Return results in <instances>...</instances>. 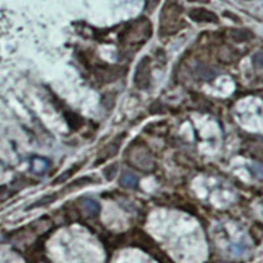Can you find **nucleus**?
Segmentation results:
<instances>
[{"mask_svg": "<svg viewBox=\"0 0 263 263\" xmlns=\"http://www.w3.org/2000/svg\"><path fill=\"white\" fill-rule=\"evenodd\" d=\"M150 36L151 22L149 19L140 18L130 24L124 35H120V41L124 40L128 43H145V41L150 39Z\"/></svg>", "mask_w": 263, "mask_h": 263, "instance_id": "obj_2", "label": "nucleus"}, {"mask_svg": "<svg viewBox=\"0 0 263 263\" xmlns=\"http://www.w3.org/2000/svg\"><path fill=\"white\" fill-rule=\"evenodd\" d=\"M151 81H153L151 60L149 56H145L142 60L140 61V63H138L137 67H136V71H134V86L137 87L138 90H149L151 87Z\"/></svg>", "mask_w": 263, "mask_h": 263, "instance_id": "obj_3", "label": "nucleus"}, {"mask_svg": "<svg viewBox=\"0 0 263 263\" xmlns=\"http://www.w3.org/2000/svg\"><path fill=\"white\" fill-rule=\"evenodd\" d=\"M254 63L259 67H263V53H258L257 56L254 57Z\"/></svg>", "mask_w": 263, "mask_h": 263, "instance_id": "obj_16", "label": "nucleus"}, {"mask_svg": "<svg viewBox=\"0 0 263 263\" xmlns=\"http://www.w3.org/2000/svg\"><path fill=\"white\" fill-rule=\"evenodd\" d=\"M86 163V161H83V162H78V163H75L71 166V168H69V170H66V171H63V173L61 174L60 177H57L56 181H53V185H58V184H62V183H65L66 181H69V179H71V178L75 175V174L78 173L79 170L83 167V164Z\"/></svg>", "mask_w": 263, "mask_h": 263, "instance_id": "obj_6", "label": "nucleus"}, {"mask_svg": "<svg viewBox=\"0 0 263 263\" xmlns=\"http://www.w3.org/2000/svg\"><path fill=\"white\" fill-rule=\"evenodd\" d=\"M188 18L194 22H207V24H217L219 16L215 12L205 8H192L188 12Z\"/></svg>", "mask_w": 263, "mask_h": 263, "instance_id": "obj_5", "label": "nucleus"}, {"mask_svg": "<svg viewBox=\"0 0 263 263\" xmlns=\"http://www.w3.org/2000/svg\"><path fill=\"white\" fill-rule=\"evenodd\" d=\"M196 74H198V77H200V78L204 79V81H212V79L216 77L215 70L204 65L198 66V69H196Z\"/></svg>", "mask_w": 263, "mask_h": 263, "instance_id": "obj_11", "label": "nucleus"}, {"mask_svg": "<svg viewBox=\"0 0 263 263\" xmlns=\"http://www.w3.org/2000/svg\"><path fill=\"white\" fill-rule=\"evenodd\" d=\"M125 136H126V133L119 134L115 140H112V142L108 143L107 146L104 147L103 150L100 151L99 154H98V160H96V162H95L96 166L100 163H103V162H105V161L109 160V158H112V157L116 156L117 153H119V150H120L121 143H122V141H124Z\"/></svg>", "mask_w": 263, "mask_h": 263, "instance_id": "obj_4", "label": "nucleus"}, {"mask_svg": "<svg viewBox=\"0 0 263 263\" xmlns=\"http://www.w3.org/2000/svg\"><path fill=\"white\" fill-rule=\"evenodd\" d=\"M138 178L133 173L125 171L120 178V184L126 188H137L138 187Z\"/></svg>", "mask_w": 263, "mask_h": 263, "instance_id": "obj_9", "label": "nucleus"}, {"mask_svg": "<svg viewBox=\"0 0 263 263\" xmlns=\"http://www.w3.org/2000/svg\"><path fill=\"white\" fill-rule=\"evenodd\" d=\"M229 36L234 42H246L254 37L253 32L249 29H230Z\"/></svg>", "mask_w": 263, "mask_h": 263, "instance_id": "obj_8", "label": "nucleus"}, {"mask_svg": "<svg viewBox=\"0 0 263 263\" xmlns=\"http://www.w3.org/2000/svg\"><path fill=\"white\" fill-rule=\"evenodd\" d=\"M117 170H119V164L117 163L109 164V166H107L105 168H103L104 178H105L107 181H112L113 178L116 177Z\"/></svg>", "mask_w": 263, "mask_h": 263, "instance_id": "obj_14", "label": "nucleus"}, {"mask_svg": "<svg viewBox=\"0 0 263 263\" xmlns=\"http://www.w3.org/2000/svg\"><path fill=\"white\" fill-rule=\"evenodd\" d=\"M181 5L178 3H167L164 5L162 12H161V26H160V36L175 35L178 30L182 29L184 24H182L181 15H182Z\"/></svg>", "mask_w": 263, "mask_h": 263, "instance_id": "obj_1", "label": "nucleus"}, {"mask_svg": "<svg viewBox=\"0 0 263 263\" xmlns=\"http://www.w3.org/2000/svg\"><path fill=\"white\" fill-rule=\"evenodd\" d=\"M66 120H67V124H69L73 129H78L79 126L82 125V117L77 115V113L74 112H69L66 113Z\"/></svg>", "mask_w": 263, "mask_h": 263, "instance_id": "obj_13", "label": "nucleus"}, {"mask_svg": "<svg viewBox=\"0 0 263 263\" xmlns=\"http://www.w3.org/2000/svg\"><path fill=\"white\" fill-rule=\"evenodd\" d=\"M81 200V205L83 207V209L86 211V213L90 217H96L99 216L100 213V204L91 198H82L79 199Z\"/></svg>", "mask_w": 263, "mask_h": 263, "instance_id": "obj_7", "label": "nucleus"}, {"mask_svg": "<svg viewBox=\"0 0 263 263\" xmlns=\"http://www.w3.org/2000/svg\"><path fill=\"white\" fill-rule=\"evenodd\" d=\"M92 183H95L94 178H90V177L81 178V179H77V181L71 182V183H70V184L66 187V191H75V188H79V187H84V185L92 184Z\"/></svg>", "mask_w": 263, "mask_h": 263, "instance_id": "obj_12", "label": "nucleus"}, {"mask_svg": "<svg viewBox=\"0 0 263 263\" xmlns=\"http://www.w3.org/2000/svg\"><path fill=\"white\" fill-rule=\"evenodd\" d=\"M58 196H60V194L46 195V196H43V198H41V199H40V200L35 202V203H33V204H30L29 207L26 208V211H30V209H33V208L45 207V205H49V204L54 203V202H56L57 199H58Z\"/></svg>", "mask_w": 263, "mask_h": 263, "instance_id": "obj_10", "label": "nucleus"}, {"mask_svg": "<svg viewBox=\"0 0 263 263\" xmlns=\"http://www.w3.org/2000/svg\"><path fill=\"white\" fill-rule=\"evenodd\" d=\"M32 167L35 170L36 173H39V167H41V173L46 171L49 167V162L43 158H35L32 161Z\"/></svg>", "mask_w": 263, "mask_h": 263, "instance_id": "obj_15", "label": "nucleus"}]
</instances>
